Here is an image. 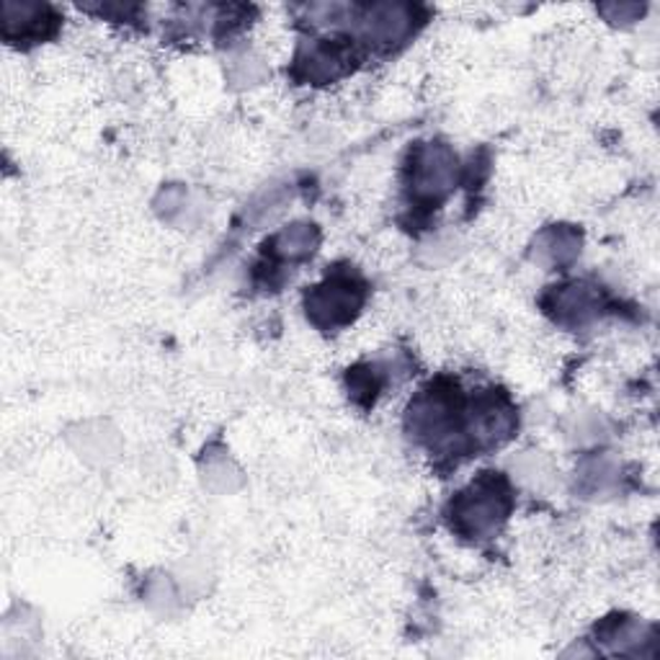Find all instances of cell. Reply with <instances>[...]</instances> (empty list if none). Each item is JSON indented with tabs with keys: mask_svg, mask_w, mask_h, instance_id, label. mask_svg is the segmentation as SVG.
I'll return each instance as SVG.
<instances>
[{
	"mask_svg": "<svg viewBox=\"0 0 660 660\" xmlns=\"http://www.w3.org/2000/svg\"><path fill=\"white\" fill-rule=\"evenodd\" d=\"M369 36L377 42H395L411 34V21H415V9L411 5H372L367 11Z\"/></svg>",
	"mask_w": 660,
	"mask_h": 660,
	"instance_id": "7a4b0ae2",
	"label": "cell"
},
{
	"mask_svg": "<svg viewBox=\"0 0 660 660\" xmlns=\"http://www.w3.org/2000/svg\"><path fill=\"white\" fill-rule=\"evenodd\" d=\"M328 289H331V292H315L313 294V307H310V310H313L315 315L328 313L331 323L348 321V317L354 315V310L361 305L359 287H356L351 279H338V281H333Z\"/></svg>",
	"mask_w": 660,
	"mask_h": 660,
	"instance_id": "3957f363",
	"label": "cell"
},
{
	"mask_svg": "<svg viewBox=\"0 0 660 660\" xmlns=\"http://www.w3.org/2000/svg\"><path fill=\"white\" fill-rule=\"evenodd\" d=\"M506 488L501 480L485 478L457 501V522L465 526L467 534L493 532L506 514Z\"/></svg>",
	"mask_w": 660,
	"mask_h": 660,
	"instance_id": "6da1fadb",
	"label": "cell"
}]
</instances>
